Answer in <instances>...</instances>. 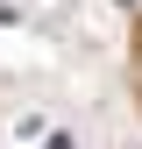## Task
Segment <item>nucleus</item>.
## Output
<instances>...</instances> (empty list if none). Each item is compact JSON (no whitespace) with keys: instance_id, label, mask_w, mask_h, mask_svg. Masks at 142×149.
<instances>
[{"instance_id":"obj_1","label":"nucleus","mask_w":142,"mask_h":149,"mask_svg":"<svg viewBox=\"0 0 142 149\" xmlns=\"http://www.w3.org/2000/svg\"><path fill=\"white\" fill-rule=\"evenodd\" d=\"M43 149H71V135H50V142H43Z\"/></svg>"},{"instance_id":"obj_2","label":"nucleus","mask_w":142,"mask_h":149,"mask_svg":"<svg viewBox=\"0 0 142 149\" xmlns=\"http://www.w3.org/2000/svg\"><path fill=\"white\" fill-rule=\"evenodd\" d=\"M121 7H135V0H121Z\"/></svg>"}]
</instances>
